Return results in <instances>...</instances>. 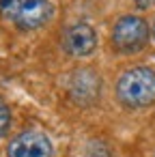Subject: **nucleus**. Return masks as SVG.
Here are the masks:
<instances>
[{
  "label": "nucleus",
  "mask_w": 155,
  "mask_h": 157,
  "mask_svg": "<svg viewBox=\"0 0 155 157\" xmlns=\"http://www.w3.org/2000/svg\"><path fill=\"white\" fill-rule=\"evenodd\" d=\"M116 99L129 110L153 105L155 103V71L149 67L127 69L116 82Z\"/></svg>",
  "instance_id": "obj_1"
},
{
  "label": "nucleus",
  "mask_w": 155,
  "mask_h": 157,
  "mask_svg": "<svg viewBox=\"0 0 155 157\" xmlns=\"http://www.w3.org/2000/svg\"><path fill=\"white\" fill-rule=\"evenodd\" d=\"M153 157H155V155H153Z\"/></svg>",
  "instance_id": "obj_10"
},
{
  "label": "nucleus",
  "mask_w": 155,
  "mask_h": 157,
  "mask_svg": "<svg viewBox=\"0 0 155 157\" xmlns=\"http://www.w3.org/2000/svg\"><path fill=\"white\" fill-rule=\"evenodd\" d=\"M9 125H11V110L2 99H0V138L9 131Z\"/></svg>",
  "instance_id": "obj_7"
},
{
  "label": "nucleus",
  "mask_w": 155,
  "mask_h": 157,
  "mask_svg": "<svg viewBox=\"0 0 155 157\" xmlns=\"http://www.w3.org/2000/svg\"><path fill=\"white\" fill-rule=\"evenodd\" d=\"M7 157H54V146L43 131L26 129L9 142Z\"/></svg>",
  "instance_id": "obj_4"
},
{
  "label": "nucleus",
  "mask_w": 155,
  "mask_h": 157,
  "mask_svg": "<svg viewBox=\"0 0 155 157\" xmlns=\"http://www.w3.org/2000/svg\"><path fill=\"white\" fill-rule=\"evenodd\" d=\"M99 88H101V80L95 71L91 69H78L69 75L67 82V93L69 97L80 103V105H88L93 101L99 99Z\"/></svg>",
  "instance_id": "obj_6"
},
{
  "label": "nucleus",
  "mask_w": 155,
  "mask_h": 157,
  "mask_svg": "<svg viewBox=\"0 0 155 157\" xmlns=\"http://www.w3.org/2000/svg\"><path fill=\"white\" fill-rule=\"evenodd\" d=\"M134 5L138 9H151V7H155V0H134Z\"/></svg>",
  "instance_id": "obj_8"
},
{
  "label": "nucleus",
  "mask_w": 155,
  "mask_h": 157,
  "mask_svg": "<svg viewBox=\"0 0 155 157\" xmlns=\"http://www.w3.org/2000/svg\"><path fill=\"white\" fill-rule=\"evenodd\" d=\"M151 37L149 24L138 15H123L112 28V45L121 54H138L146 48Z\"/></svg>",
  "instance_id": "obj_3"
},
{
  "label": "nucleus",
  "mask_w": 155,
  "mask_h": 157,
  "mask_svg": "<svg viewBox=\"0 0 155 157\" xmlns=\"http://www.w3.org/2000/svg\"><path fill=\"white\" fill-rule=\"evenodd\" d=\"M0 15L20 30H39L52 20L54 5L50 0H0Z\"/></svg>",
  "instance_id": "obj_2"
},
{
  "label": "nucleus",
  "mask_w": 155,
  "mask_h": 157,
  "mask_svg": "<svg viewBox=\"0 0 155 157\" xmlns=\"http://www.w3.org/2000/svg\"><path fill=\"white\" fill-rule=\"evenodd\" d=\"M151 33H153V37H155V20H153V26H151Z\"/></svg>",
  "instance_id": "obj_9"
},
{
  "label": "nucleus",
  "mask_w": 155,
  "mask_h": 157,
  "mask_svg": "<svg viewBox=\"0 0 155 157\" xmlns=\"http://www.w3.org/2000/svg\"><path fill=\"white\" fill-rule=\"evenodd\" d=\"M60 45L73 58L91 56L95 52V48H97V33L93 30L91 24L76 22V24H71V26L65 28V33L60 37Z\"/></svg>",
  "instance_id": "obj_5"
}]
</instances>
